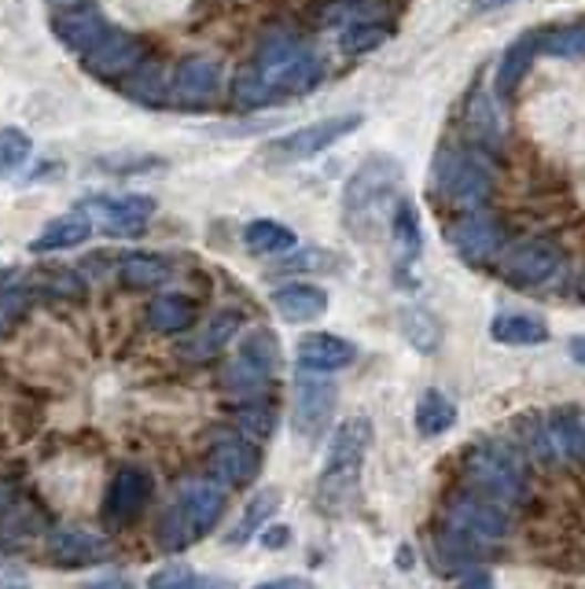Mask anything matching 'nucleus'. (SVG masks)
Masks as SVG:
<instances>
[{
	"mask_svg": "<svg viewBox=\"0 0 585 589\" xmlns=\"http://www.w3.org/2000/svg\"><path fill=\"white\" fill-rule=\"evenodd\" d=\"M325 78L320 55L302 49L295 38H266L258 55L236 74V100L244 108H261V103H280L314 92Z\"/></svg>",
	"mask_w": 585,
	"mask_h": 589,
	"instance_id": "nucleus-1",
	"label": "nucleus"
},
{
	"mask_svg": "<svg viewBox=\"0 0 585 589\" xmlns=\"http://www.w3.org/2000/svg\"><path fill=\"white\" fill-rule=\"evenodd\" d=\"M372 446V420L350 417L336 427L328 443V460L317 483V501L328 512H342L353 498H358V483H361V465L369 457Z\"/></svg>",
	"mask_w": 585,
	"mask_h": 589,
	"instance_id": "nucleus-2",
	"label": "nucleus"
},
{
	"mask_svg": "<svg viewBox=\"0 0 585 589\" xmlns=\"http://www.w3.org/2000/svg\"><path fill=\"white\" fill-rule=\"evenodd\" d=\"M464 479L479 490V498H490L497 505H523L531 498L523 465L497 443H479L468 449Z\"/></svg>",
	"mask_w": 585,
	"mask_h": 589,
	"instance_id": "nucleus-3",
	"label": "nucleus"
},
{
	"mask_svg": "<svg viewBox=\"0 0 585 589\" xmlns=\"http://www.w3.org/2000/svg\"><path fill=\"white\" fill-rule=\"evenodd\" d=\"M225 505H228V494L222 483H214V479L185 483L177 508L163 524V541L166 546H185L192 538H206L217 527V519L225 516Z\"/></svg>",
	"mask_w": 585,
	"mask_h": 589,
	"instance_id": "nucleus-4",
	"label": "nucleus"
},
{
	"mask_svg": "<svg viewBox=\"0 0 585 589\" xmlns=\"http://www.w3.org/2000/svg\"><path fill=\"white\" fill-rule=\"evenodd\" d=\"M434 189L445 203L461 206V211H483V203L490 200L493 184L490 173L479 166V159L464 152H442L434 163Z\"/></svg>",
	"mask_w": 585,
	"mask_h": 589,
	"instance_id": "nucleus-5",
	"label": "nucleus"
},
{
	"mask_svg": "<svg viewBox=\"0 0 585 589\" xmlns=\"http://www.w3.org/2000/svg\"><path fill=\"white\" fill-rule=\"evenodd\" d=\"M401 184V163L390 155H372L353 170V177L347 181V192H342V206H347L350 217H369L398 192Z\"/></svg>",
	"mask_w": 585,
	"mask_h": 589,
	"instance_id": "nucleus-6",
	"label": "nucleus"
},
{
	"mask_svg": "<svg viewBox=\"0 0 585 589\" xmlns=\"http://www.w3.org/2000/svg\"><path fill=\"white\" fill-rule=\"evenodd\" d=\"M361 122H365L361 114H336V119L302 125V130L277 136L273 144H266V155L277 159V163H302V159H314L325 152V148L342 141V136H350Z\"/></svg>",
	"mask_w": 585,
	"mask_h": 589,
	"instance_id": "nucleus-7",
	"label": "nucleus"
},
{
	"mask_svg": "<svg viewBox=\"0 0 585 589\" xmlns=\"http://www.w3.org/2000/svg\"><path fill=\"white\" fill-rule=\"evenodd\" d=\"M445 530L472 541H497L512 530V519L497 501L464 494V498H453L450 508H445Z\"/></svg>",
	"mask_w": 585,
	"mask_h": 589,
	"instance_id": "nucleus-8",
	"label": "nucleus"
},
{
	"mask_svg": "<svg viewBox=\"0 0 585 589\" xmlns=\"http://www.w3.org/2000/svg\"><path fill=\"white\" fill-rule=\"evenodd\" d=\"M564 270V251L553 240H523L501 262V276L515 287H542Z\"/></svg>",
	"mask_w": 585,
	"mask_h": 589,
	"instance_id": "nucleus-9",
	"label": "nucleus"
},
{
	"mask_svg": "<svg viewBox=\"0 0 585 589\" xmlns=\"http://www.w3.org/2000/svg\"><path fill=\"white\" fill-rule=\"evenodd\" d=\"M331 413H336V384L320 373L302 368V376L295 384V413H291L295 431L302 438H317L331 424Z\"/></svg>",
	"mask_w": 585,
	"mask_h": 589,
	"instance_id": "nucleus-10",
	"label": "nucleus"
},
{
	"mask_svg": "<svg viewBox=\"0 0 585 589\" xmlns=\"http://www.w3.org/2000/svg\"><path fill=\"white\" fill-rule=\"evenodd\" d=\"M82 211L96 217L111 236H133L152 222L155 200L152 195H89Z\"/></svg>",
	"mask_w": 585,
	"mask_h": 589,
	"instance_id": "nucleus-11",
	"label": "nucleus"
},
{
	"mask_svg": "<svg viewBox=\"0 0 585 589\" xmlns=\"http://www.w3.org/2000/svg\"><path fill=\"white\" fill-rule=\"evenodd\" d=\"M147 501H152V479H147L144 468L125 465L114 471L107 498H103V519L114 527H130L136 516L144 512Z\"/></svg>",
	"mask_w": 585,
	"mask_h": 589,
	"instance_id": "nucleus-12",
	"label": "nucleus"
},
{
	"mask_svg": "<svg viewBox=\"0 0 585 589\" xmlns=\"http://www.w3.org/2000/svg\"><path fill=\"white\" fill-rule=\"evenodd\" d=\"M450 244L464 262L486 265L504 244V229H501L497 217L486 214V211H468L461 222L450 229Z\"/></svg>",
	"mask_w": 585,
	"mask_h": 589,
	"instance_id": "nucleus-13",
	"label": "nucleus"
},
{
	"mask_svg": "<svg viewBox=\"0 0 585 589\" xmlns=\"http://www.w3.org/2000/svg\"><path fill=\"white\" fill-rule=\"evenodd\" d=\"M211 476L214 483H222L228 490H239V487H250V483L258 479L261 471V454L255 443H247V438H225V443H217L211 449Z\"/></svg>",
	"mask_w": 585,
	"mask_h": 589,
	"instance_id": "nucleus-14",
	"label": "nucleus"
},
{
	"mask_svg": "<svg viewBox=\"0 0 585 589\" xmlns=\"http://www.w3.org/2000/svg\"><path fill=\"white\" fill-rule=\"evenodd\" d=\"M44 557L55 568H96V563L111 560V541L93 530H52Z\"/></svg>",
	"mask_w": 585,
	"mask_h": 589,
	"instance_id": "nucleus-15",
	"label": "nucleus"
},
{
	"mask_svg": "<svg viewBox=\"0 0 585 589\" xmlns=\"http://www.w3.org/2000/svg\"><path fill=\"white\" fill-rule=\"evenodd\" d=\"M277 365H280L277 339H273V332L258 328V332H250V336H247L244 351H239V362L233 368V376H228V384L255 390V387L266 384L273 373H277Z\"/></svg>",
	"mask_w": 585,
	"mask_h": 589,
	"instance_id": "nucleus-16",
	"label": "nucleus"
},
{
	"mask_svg": "<svg viewBox=\"0 0 585 589\" xmlns=\"http://www.w3.org/2000/svg\"><path fill=\"white\" fill-rule=\"evenodd\" d=\"M52 30H55V38H60L66 49H74V52H93L96 44L107 38V19L100 16L96 8H89V4H78V8H63V11H55V19H52Z\"/></svg>",
	"mask_w": 585,
	"mask_h": 589,
	"instance_id": "nucleus-17",
	"label": "nucleus"
},
{
	"mask_svg": "<svg viewBox=\"0 0 585 589\" xmlns=\"http://www.w3.org/2000/svg\"><path fill=\"white\" fill-rule=\"evenodd\" d=\"M85 63H89V71L100 78H119L125 71H141L144 44L122 30H107V38H103L93 52H85Z\"/></svg>",
	"mask_w": 585,
	"mask_h": 589,
	"instance_id": "nucleus-18",
	"label": "nucleus"
},
{
	"mask_svg": "<svg viewBox=\"0 0 585 589\" xmlns=\"http://www.w3.org/2000/svg\"><path fill=\"white\" fill-rule=\"evenodd\" d=\"M298 365L309 368V373H336V368H347L353 357H358V346L342 336H331V332H314V336L298 339Z\"/></svg>",
	"mask_w": 585,
	"mask_h": 589,
	"instance_id": "nucleus-19",
	"label": "nucleus"
},
{
	"mask_svg": "<svg viewBox=\"0 0 585 589\" xmlns=\"http://www.w3.org/2000/svg\"><path fill=\"white\" fill-rule=\"evenodd\" d=\"M273 309L288 321V325H306V321L325 317L328 309V292L317 284H288L273 292Z\"/></svg>",
	"mask_w": 585,
	"mask_h": 589,
	"instance_id": "nucleus-20",
	"label": "nucleus"
},
{
	"mask_svg": "<svg viewBox=\"0 0 585 589\" xmlns=\"http://www.w3.org/2000/svg\"><path fill=\"white\" fill-rule=\"evenodd\" d=\"M89 236H93V217H89L85 211H71V214H63V217H55V222L44 225L41 233L33 236L30 251H33V254L66 251V247L85 244Z\"/></svg>",
	"mask_w": 585,
	"mask_h": 589,
	"instance_id": "nucleus-21",
	"label": "nucleus"
},
{
	"mask_svg": "<svg viewBox=\"0 0 585 589\" xmlns=\"http://www.w3.org/2000/svg\"><path fill=\"white\" fill-rule=\"evenodd\" d=\"M217 92V63L206 55H188L174 74V97L181 103H206Z\"/></svg>",
	"mask_w": 585,
	"mask_h": 589,
	"instance_id": "nucleus-22",
	"label": "nucleus"
},
{
	"mask_svg": "<svg viewBox=\"0 0 585 589\" xmlns=\"http://www.w3.org/2000/svg\"><path fill=\"white\" fill-rule=\"evenodd\" d=\"M534 55H537V33H523V38H515L509 49H504L501 67H497V82H493L501 100L515 97V89H520L526 71H531Z\"/></svg>",
	"mask_w": 585,
	"mask_h": 589,
	"instance_id": "nucleus-23",
	"label": "nucleus"
},
{
	"mask_svg": "<svg viewBox=\"0 0 585 589\" xmlns=\"http://www.w3.org/2000/svg\"><path fill=\"white\" fill-rule=\"evenodd\" d=\"M490 336L504 346H542L548 343V325L534 314H497L490 321Z\"/></svg>",
	"mask_w": 585,
	"mask_h": 589,
	"instance_id": "nucleus-24",
	"label": "nucleus"
},
{
	"mask_svg": "<svg viewBox=\"0 0 585 589\" xmlns=\"http://www.w3.org/2000/svg\"><path fill=\"white\" fill-rule=\"evenodd\" d=\"M280 501H284V494H280L277 487H261V490H255V498L247 501L244 516H239V524L228 530V541H233V546H244V541L255 538L258 530L266 527L273 516H277Z\"/></svg>",
	"mask_w": 585,
	"mask_h": 589,
	"instance_id": "nucleus-25",
	"label": "nucleus"
},
{
	"mask_svg": "<svg viewBox=\"0 0 585 589\" xmlns=\"http://www.w3.org/2000/svg\"><path fill=\"white\" fill-rule=\"evenodd\" d=\"M147 325L163 336H177V332H188L195 325V303L188 295H158L152 306H147Z\"/></svg>",
	"mask_w": 585,
	"mask_h": 589,
	"instance_id": "nucleus-26",
	"label": "nucleus"
},
{
	"mask_svg": "<svg viewBox=\"0 0 585 589\" xmlns=\"http://www.w3.org/2000/svg\"><path fill=\"white\" fill-rule=\"evenodd\" d=\"M456 424V406L450 398L442 395V390H423L420 402H417V431L423 438H434V435H445L450 427Z\"/></svg>",
	"mask_w": 585,
	"mask_h": 589,
	"instance_id": "nucleus-27",
	"label": "nucleus"
},
{
	"mask_svg": "<svg viewBox=\"0 0 585 589\" xmlns=\"http://www.w3.org/2000/svg\"><path fill=\"white\" fill-rule=\"evenodd\" d=\"M239 332V314H233V309H228V314H217L211 325H206V332L203 336H195L192 339V346H185V357H192V362H206V357H217L225 351V343L233 339Z\"/></svg>",
	"mask_w": 585,
	"mask_h": 589,
	"instance_id": "nucleus-28",
	"label": "nucleus"
},
{
	"mask_svg": "<svg viewBox=\"0 0 585 589\" xmlns=\"http://www.w3.org/2000/svg\"><path fill=\"white\" fill-rule=\"evenodd\" d=\"M119 281L125 287H158L170 281V265L158 254H125L119 265Z\"/></svg>",
	"mask_w": 585,
	"mask_h": 589,
	"instance_id": "nucleus-29",
	"label": "nucleus"
},
{
	"mask_svg": "<svg viewBox=\"0 0 585 589\" xmlns=\"http://www.w3.org/2000/svg\"><path fill=\"white\" fill-rule=\"evenodd\" d=\"M390 233H394V247L401 262H412L420 254V217L417 206L409 200L394 203V214H390Z\"/></svg>",
	"mask_w": 585,
	"mask_h": 589,
	"instance_id": "nucleus-30",
	"label": "nucleus"
},
{
	"mask_svg": "<svg viewBox=\"0 0 585 589\" xmlns=\"http://www.w3.org/2000/svg\"><path fill=\"white\" fill-rule=\"evenodd\" d=\"M244 244H247L250 254H280V251H291L295 247V233H291L288 225L261 217V222H250L244 229Z\"/></svg>",
	"mask_w": 585,
	"mask_h": 589,
	"instance_id": "nucleus-31",
	"label": "nucleus"
},
{
	"mask_svg": "<svg viewBox=\"0 0 585 589\" xmlns=\"http://www.w3.org/2000/svg\"><path fill=\"white\" fill-rule=\"evenodd\" d=\"M401 332H406V339L417 346L420 354H431L434 346H439V339H442L439 321H434L428 309H420V306L401 309Z\"/></svg>",
	"mask_w": 585,
	"mask_h": 589,
	"instance_id": "nucleus-32",
	"label": "nucleus"
},
{
	"mask_svg": "<svg viewBox=\"0 0 585 589\" xmlns=\"http://www.w3.org/2000/svg\"><path fill=\"white\" fill-rule=\"evenodd\" d=\"M41 530V516L33 512V505L30 501H19V498H11L4 505V512H0V541H22V538H30V535H38Z\"/></svg>",
	"mask_w": 585,
	"mask_h": 589,
	"instance_id": "nucleus-33",
	"label": "nucleus"
},
{
	"mask_svg": "<svg viewBox=\"0 0 585 589\" xmlns=\"http://www.w3.org/2000/svg\"><path fill=\"white\" fill-rule=\"evenodd\" d=\"M537 52L567 55V60H582V55H585V22H571V27L537 33Z\"/></svg>",
	"mask_w": 585,
	"mask_h": 589,
	"instance_id": "nucleus-34",
	"label": "nucleus"
},
{
	"mask_svg": "<svg viewBox=\"0 0 585 589\" xmlns=\"http://www.w3.org/2000/svg\"><path fill=\"white\" fill-rule=\"evenodd\" d=\"M387 38H390V27H383V22H353V27L342 30L339 49L347 55H365V52L380 49Z\"/></svg>",
	"mask_w": 585,
	"mask_h": 589,
	"instance_id": "nucleus-35",
	"label": "nucleus"
},
{
	"mask_svg": "<svg viewBox=\"0 0 585 589\" xmlns=\"http://www.w3.org/2000/svg\"><path fill=\"white\" fill-rule=\"evenodd\" d=\"M30 152H33L30 133L16 130V125H8V130H0V181L11 177V173H19V166L27 163Z\"/></svg>",
	"mask_w": 585,
	"mask_h": 589,
	"instance_id": "nucleus-36",
	"label": "nucleus"
},
{
	"mask_svg": "<svg viewBox=\"0 0 585 589\" xmlns=\"http://www.w3.org/2000/svg\"><path fill=\"white\" fill-rule=\"evenodd\" d=\"M468 125H472L479 141H486L490 148L501 144V125H497V119H493L490 100L483 97V92H475L472 103H468Z\"/></svg>",
	"mask_w": 585,
	"mask_h": 589,
	"instance_id": "nucleus-37",
	"label": "nucleus"
},
{
	"mask_svg": "<svg viewBox=\"0 0 585 589\" xmlns=\"http://www.w3.org/2000/svg\"><path fill=\"white\" fill-rule=\"evenodd\" d=\"M27 306H30V295L19 292V287L0 292V336H8V332L19 325V317L27 314Z\"/></svg>",
	"mask_w": 585,
	"mask_h": 589,
	"instance_id": "nucleus-38",
	"label": "nucleus"
},
{
	"mask_svg": "<svg viewBox=\"0 0 585 589\" xmlns=\"http://www.w3.org/2000/svg\"><path fill=\"white\" fill-rule=\"evenodd\" d=\"M195 579V571L185 560H174L166 568H158L152 579H147V589H188V582Z\"/></svg>",
	"mask_w": 585,
	"mask_h": 589,
	"instance_id": "nucleus-39",
	"label": "nucleus"
},
{
	"mask_svg": "<svg viewBox=\"0 0 585 589\" xmlns=\"http://www.w3.org/2000/svg\"><path fill=\"white\" fill-rule=\"evenodd\" d=\"M239 424L250 427V431H258V435H269V431H273V413L258 409V406H250V409L239 413Z\"/></svg>",
	"mask_w": 585,
	"mask_h": 589,
	"instance_id": "nucleus-40",
	"label": "nucleus"
},
{
	"mask_svg": "<svg viewBox=\"0 0 585 589\" xmlns=\"http://www.w3.org/2000/svg\"><path fill=\"white\" fill-rule=\"evenodd\" d=\"M317 265H336V258H331L328 251H302L298 258L284 265V270H317Z\"/></svg>",
	"mask_w": 585,
	"mask_h": 589,
	"instance_id": "nucleus-41",
	"label": "nucleus"
},
{
	"mask_svg": "<svg viewBox=\"0 0 585 589\" xmlns=\"http://www.w3.org/2000/svg\"><path fill=\"white\" fill-rule=\"evenodd\" d=\"M291 541V530L284 527V524H277V527H261V546L266 549H284Z\"/></svg>",
	"mask_w": 585,
	"mask_h": 589,
	"instance_id": "nucleus-42",
	"label": "nucleus"
},
{
	"mask_svg": "<svg viewBox=\"0 0 585 589\" xmlns=\"http://www.w3.org/2000/svg\"><path fill=\"white\" fill-rule=\"evenodd\" d=\"M0 589H30L27 575L19 568H11V563H0Z\"/></svg>",
	"mask_w": 585,
	"mask_h": 589,
	"instance_id": "nucleus-43",
	"label": "nucleus"
},
{
	"mask_svg": "<svg viewBox=\"0 0 585 589\" xmlns=\"http://www.w3.org/2000/svg\"><path fill=\"white\" fill-rule=\"evenodd\" d=\"M255 589H317L309 579H298V575H284V579H269V582H261Z\"/></svg>",
	"mask_w": 585,
	"mask_h": 589,
	"instance_id": "nucleus-44",
	"label": "nucleus"
},
{
	"mask_svg": "<svg viewBox=\"0 0 585 589\" xmlns=\"http://www.w3.org/2000/svg\"><path fill=\"white\" fill-rule=\"evenodd\" d=\"M188 589H239V586L228 582V579H217V575H195V579L188 582Z\"/></svg>",
	"mask_w": 585,
	"mask_h": 589,
	"instance_id": "nucleus-45",
	"label": "nucleus"
},
{
	"mask_svg": "<svg viewBox=\"0 0 585 589\" xmlns=\"http://www.w3.org/2000/svg\"><path fill=\"white\" fill-rule=\"evenodd\" d=\"M456 589H493V579L486 571H472V575H464V579L456 582Z\"/></svg>",
	"mask_w": 585,
	"mask_h": 589,
	"instance_id": "nucleus-46",
	"label": "nucleus"
},
{
	"mask_svg": "<svg viewBox=\"0 0 585 589\" xmlns=\"http://www.w3.org/2000/svg\"><path fill=\"white\" fill-rule=\"evenodd\" d=\"M85 589H133V582H130V579H119V575H114V579H100V582H89Z\"/></svg>",
	"mask_w": 585,
	"mask_h": 589,
	"instance_id": "nucleus-47",
	"label": "nucleus"
},
{
	"mask_svg": "<svg viewBox=\"0 0 585 589\" xmlns=\"http://www.w3.org/2000/svg\"><path fill=\"white\" fill-rule=\"evenodd\" d=\"M567 354H571V362H578V365H585V336H575L567 343Z\"/></svg>",
	"mask_w": 585,
	"mask_h": 589,
	"instance_id": "nucleus-48",
	"label": "nucleus"
},
{
	"mask_svg": "<svg viewBox=\"0 0 585 589\" xmlns=\"http://www.w3.org/2000/svg\"><path fill=\"white\" fill-rule=\"evenodd\" d=\"M483 8H493V4H504V0H479Z\"/></svg>",
	"mask_w": 585,
	"mask_h": 589,
	"instance_id": "nucleus-49",
	"label": "nucleus"
},
{
	"mask_svg": "<svg viewBox=\"0 0 585 589\" xmlns=\"http://www.w3.org/2000/svg\"><path fill=\"white\" fill-rule=\"evenodd\" d=\"M578 295L585 298V276H582V284H578Z\"/></svg>",
	"mask_w": 585,
	"mask_h": 589,
	"instance_id": "nucleus-50",
	"label": "nucleus"
}]
</instances>
